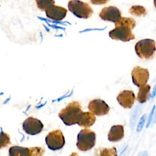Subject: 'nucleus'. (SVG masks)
<instances>
[{"instance_id":"obj_18","label":"nucleus","mask_w":156,"mask_h":156,"mask_svg":"<svg viewBox=\"0 0 156 156\" xmlns=\"http://www.w3.org/2000/svg\"><path fill=\"white\" fill-rule=\"evenodd\" d=\"M95 156H118L116 149L115 147L111 148L99 147L95 150Z\"/></svg>"},{"instance_id":"obj_21","label":"nucleus","mask_w":156,"mask_h":156,"mask_svg":"<svg viewBox=\"0 0 156 156\" xmlns=\"http://www.w3.org/2000/svg\"><path fill=\"white\" fill-rule=\"evenodd\" d=\"M10 143L9 135L1 131L0 132V149L7 147Z\"/></svg>"},{"instance_id":"obj_11","label":"nucleus","mask_w":156,"mask_h":156,"mask_svg":"<svg viewBox=\"0 0 156 156\" xmlns=\"http://www.w3.org/2000/svg\"><path fill=\"white\" fill-rule=\"evenodd\" d=\"M116 99L124 108H130L135 100V95L132 90H123L119 92Z\"/></svg>"},{"instance_id":"obj_23","label":"nucleus","mask_w":156,"mask_h":156,"mask_svg":"<svg viewBox=\"0 0 156 156\" xmlns=\"http://www.w3.org/2000/svg\"><path fill=\"white\" fill-rule=\"evenodd\" d=\"M146 115L144 114L143 115L141 118H140L139 122H138V126L136 127V131L137 132H140L144 126V124L145 122V121H146Z\"/></svg>"},{"instance_id":"obj_1","label":"nucleus","mask_w":156,"mask_h":156,"mask_svg":"<svg viewBox=\"0 0 156 156\" xmlns=\"http://www.w3.org/2000/svg\"><path fill=\"white\" fill-rule=\"evenodd\" d=\"M82 112L80 103L77 101H73L60 111L58 117L65 125L72 126L77 124Z\"/></svg>"},{"instance_id":"obj_13","label":"nucleus","mask_w":156,"mask_h":156,"mask_svg":"<svg viewBox=\"0 0 156 156\" xmlns=\"http://www.w3.org/2000/svg\"><path fill=\"white\" fill-rule=\"evenodd\" d=\"M124 136V126L122 125H115L110 128L108 133V140L112 142H117L122 140Z\"/></svg>"},{"instance_id":"obj_9","label":"nucleus","mask_w":156,"mask_h":156,"mask_svg":"<svg viewBox=\"0 0 156 156\" xmlns=\"http://www.w3.org/2000/svg\"><path fill=\"white\" fill-rule=\"evenodd\" d=\"M89 110L97 116H103L108 113L110 107L103 100L96 99L91 101L88 105Z\"/></svg>"},{"instance_id":"obj_8","label":"nucleus","mask_w":156,"mask_h":156,"mask_svg":"<svg viewBox=\"0 0 156 156\" xmlns=\"http://www.w3.org/2000/svg\"><path fill=\"white\" fill-rule=\"evenodd\" d=\"M43 129L41 121L33 117H29L23 123V129L27 134L34 135L40 133Z\"/></svg>"},{"instance_id":"obj_2","label":"nucleus","mask_w":156,"mask_h":156,"mask_svg":"<svg viewBox=\"0 0 156 156\" xmlns=\"http://www.w3.org/2000/svg\"><path fill=\"white\" fill-rule=\"evenodd\" d=\"M96 143V133L88 129L81 130L77 135L76 146L82 151L90 150Z\"/></svg>"},{"instance_id":"obj_17","label":"nucleus","mask_w":156,"mask_h":156,"mask_svg":"<svg viewBox=\"0 0 156 156\" xmlns=\"http://www.w3.org/2000/svg\"><path fill=\"white\" fill-rule=\"evenodd\" d=\"M115 27L124 26L130 29H133L136 26V21L132 18L121 17L118 21L114 23Z\"/></svg>"},{"instance_id":"obj_4","label":"nucleus","mask_w":156,"mask_h":156,"mask_svg":"<svg viewBox=\"0 0 156 156\" xmlns=\"http://www.w3.org/2000/svg\"><path fill=\"white\" fill-rule=\"evenodd\" d=\"M68 7L72 13L79 18H88L93 13V10L88 4L79 0H70L68 3Z\"/></svg>"},{"instance_id":"obj_10","label":"nucleus","mask_w":156,"mask_h":156,"mask_svg":"<svg viewBox=\"0 0 156 156\" xmlns=\"http://www.w3.org/2000/svg\"><path fill=\"white\" fill-rule=\"evenodd\" d=\"M99 17L102 20L115 23L121 17V13L116 7L108 6L104 7L101 10Z\"/></svg>"},{"instance_id":"obj_16","label":"nucleus","mask_w":156,"mask_h":156,"mask_svg":"<svg viewBox=\"0 0 156 156\" xmlns=\"http://www.w3.org/2000/svg\"><path fill=\"white\" fill-rule=\"evenodd\" d=\"M151 90V86L148 84L144 85L139 87L136 99L140 103H144L147 100V98Z\"/></svg>"},{"instance_id":"obj_7","label":"nucleus","mask_w":156,"mask_h":156,"mask_svg":"<svg viewBox=\"0 0 156 156\" xmlns=\"http://www.w3.org/2000/svg\"><path fill=\"white\" fill-rule=\"evenodd\" d=\"M131 75L133 84L138 87L146 85L149 78L148 69L139 66L133 67L131 72Z\"/></svg>"},{"instance_id":"obj_3","label":"nucleus","mask_w":156,"mask_h":156,"mask_svg":"<svg viewBox=\"0 0 156 156\" xmlns=\"http://www.w3.org/2000/svg\"><path fill=\"white\" fill-rule=\"evenodd\" d=\"M135 52L142 59H151L155 52V42L152 39H143L138 41L135 46Z\"/></svg>"},{"instance_id":"obj_19","label":"nucleus","mask_w":156,"mask_h":156,"mask_svg":"<svg viewBox=\"0 0 156 156\" xmlns=\"http://www.w3.org/2000/svg\"><path fill=\"white\" fill-rule=\"evenodd\" d=\"M129 13L136 16H145L147 14L146 10L143 6L139 5H132L129 10Z\"/></svg>"},{"instance_id":"obj_20","label":"nucleus","mask_w":156,"mask_h":156,"mask_svg":"<svg viewBox=\"0 0 156 156\" xmlns=\"http://www.w3.org/2000/svg\"><path fill=\"white\" fill-rule=\"evenodd\" d=\"M37 6L41 11H45L52 5H54V0H35Z\"/></svg>"},{"instance_id":"obj_26","label":"nucleus","mask_w":156,"mask_h":156,"mask_svg":"<svg viewBox=\"0 0 156 156\" xmlns=\"http://www.w3.org/2000/svg\"><path fill=\"white\" fill-rule=\"evenodd\" d=\"M69 156H79L76 152H73Z\"/></svg>"},{"instance_id":"obj_12","label":"nucleus","mask_w":156,"mask_h":156,"mask_svg":"<svg viewBox=\"0 0 156 156\" xmlns=\"http://www.w3.org/2000/svg\"><path fill=\"white\" fill-rule=\"evenodd\" d=\"M45 13L48 18L55 21H60L66 16L67 10L61 6L52 5L45 10Z\"/></svg>"},{"instance_id":"obj_22","label":"nucleus","mask_w":156,"mask_h":156,"mask_svg":"<svg viewBox=\"0 0 156 156\" xmlns=\"http://www.w3.org/2000/svg\"><path fill=\"white\" fill-rule=\"evenodd\" d=\"M30 156H43L44 149L42 147H29Z\"/></svg>"},{"instance_id":"obj_5","label":"nucleus","mask_w":156,"mask_h":156,"mask_svg":"<svg viewBox=\"0 0 156 156\" xmlns=\"http://www.w3.org/2000/svg\"><path fill=\"white\" fill-rule=\"evenodd\" d=\"M45 141L48 148L52 151L61 149L65 143V137L60 129L49 132L45 138Z\"/></svg>"},{"instance_id":"obj_14","label":"nucleus","mask_w":156,"mask_h":156,"mask_svg":"<svg viewBox=\"0 0 156 156\" xmlns=\"http://www.w3.org/2000/svg\"><path fill=\"white\" fill-rule=\"evenodd\" d=\"M95 121L96 117L92 113L82 112L77 122V124L80 127L88 128L94 123Z\"/></svg>"},{"instance_id":"obj_24","label":"nucleus","mask_w":156,"mask_h":156,"mask_svg":"<svg viewBox=\"0 0 156 156\" xmlns=\"http://www.w3.org/2000/svg\"><path fill=\"white\" fill-rule=\"evenodd\" d=\"M109 0H90L91 2L93 4L95 5H101V4H104L106 2H107Z\"/></svg>"},{"instance_id":"obj_15","label":"nucleus","mask_w":156,"mask_h":156,"mask_svg":"<svg viewBox=\"0 0 156 156\" xmlns=\"http://www.w3.org/2000/svg\"><path fill=\"white\" fill-rule=\"evenodd\" d=\"M9 156H30L29 149L28 147L13 146L9 148Z\"/></svg>"},{"instance_id":"obj_25","label":"nucleus","mask_w":156,"mask_h":156,"mask_svg":"<svg viewBox=\"0 0 156 156\" xmlns=\"http://www.w3.org/2000/svg\"><path fill=\"white\" fill-rule=\"evenodd\" d=\"M154 108H153V110H152V111L151 112V114L149 115V120H148V122H147V126H146V127H148V126H149V124H150V122H151V119H152V114H153V112H154Z\"/></svg>"},{"instance_id":"obj_6","label":"nucleus","mask_w":156,"mask_h":156,"mask_svg":"<svg viewBox=\"0 0 156 156\" xmlns=\"http://www.w3.org/2000/svg\"><path fill=\"white\" fill-rule=\"evenodd\" d=\"M109 37L116 40L122 41H129L135 38L134 34L132 32L131 29L124 26H116L108 33Z\"/></svg>"}]
</instances>
